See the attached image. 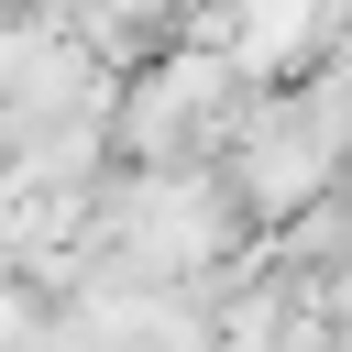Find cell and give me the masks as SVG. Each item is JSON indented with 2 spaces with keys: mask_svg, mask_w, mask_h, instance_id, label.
<instances>
[{
  "mask_svg": "<svg viewBox=\"0 0 352 352\" xmlns=\"http://www.w3.org/2000/svg\"><path fill=\"white\" fill-rule=\"evenodd\" d=\"M242 99H253V77H242L220 44H176V33H165V55L110 88V154H121V165H198V154L231 143Z\"/></svg>",
  "mask_w": 352,
  "mask_h": 352,
  "instance_id": "cell-1",
  "label": "cell"
}]
</instances>
